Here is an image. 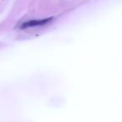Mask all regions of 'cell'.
Masks as SVG:
<instances>
[{
	"mask_svg": "<svg viewBox=\"0 0 122 122\" xmlns=\"http://www.w3.org/2000/svg\"><path fill=\"white\" fill-rule=\"evenodd\" d=\"M53 18H44V19H39V20H30L29 22H25L23 24L20 26L21 29H25L28 27H40V26H44L47 24L48 23L51 21Z\"/></svg>",
	"mask_w": 122,
	"mask_h": 122,
	"instance_id": "obj_1",
	"label": "cell"
}]
</instances>
